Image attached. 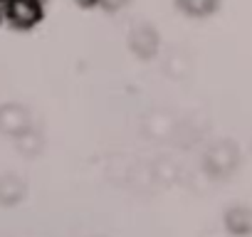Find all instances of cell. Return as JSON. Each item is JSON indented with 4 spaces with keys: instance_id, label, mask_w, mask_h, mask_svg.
I'll list each match as a JSON object with an SVG mask.
<instances>
[{
    "instance_id": "ba28073f",
    "label": "cell",
    "mask_w": 252,
    "mask_h": 237,
    "mask_svg": "<svg viewBox=\"0 0 252 237\" xmlns=\"http://www.w3.org/2000/svg\"><path fill=\"white\" fill-rule=\"evenodd\" d=\"M178 8L190 18H208L218 8V0H178Z\"/></svg>"
},
{
    "instance_id": "3957f363",
    "label": "cell",
    "mask_w": 252,
    "mask_h": 237,
    "mask_svg": "<svg viewBox=\"0 0 252 237\" xmlns=\"http://www.w3.org/2000/svg\"><path fill=\"white\" fill-rule=\"evenodd\" d=\"M129 47L141 59H154L158 55V35L151 25H136L129 35Z\"/></svg>"
},
{
    "instance_id": "8992f818",
    "label": "cell",
    "mask_w": 252,
    "mask_h": 237,
    "mask_svg": "<svg viewBox=\"0 0 252 237\" xmlns=\"http://www.w3.org/2000/svg\"><path fill=\"white\" fill-rule=\"evenodd\" d=\"M25 193H28V185H25V180L20 176L8 173V176L0 178V203H3V205L20 203L25 198Z\"/></svg>"
},
{
    "instance_id": "7a4b0ae2",
    "label": "cell",
    "mask_w": 252,
    "mask_h": 237,
    "mask_svg": "<svg viewBox=\"0 0 252 237\" xmlns=\"http://www.w3.org/2000/svg\"><path fill=\"white\" fill-rule=\"evenodd\" d=\"M28 129H32V118H30V111L25 106H20V104L0 106V134L18 139Z\"/></svg>"
},
{
    "instance_id": "5b68a950",
    "label": "cell",
    "mask_w": 252,
    "mask_h": 237,
    "mask_svg": "<svg viewBox=\"0 0 252 237\" xmlns=\"http://www.w3.org/2000/svg\"><path fill=\"white\" fill-rule=\"evenodd\" d=\"M5 18H10L15 25H32L40 18V3L37 0H10Z\"/></svg>"
},
{
    "instance_id": "277c9868",
    "label": "cell",
    "mask_w": 252,
    "mask_h": 237,
    "mask_svg": "<svg viewBox=\"0 0 252 237\" xmlns=\"http://www.w3.org/2000/svg\"><path fill=\"white\" fill-rule=\"evenodd\" d=\"M225 230H227V235H235V237L252 235V210L245 205L230 207L225 215Z\"/></svg>"
},
{
    "instance_id": "52a82bcc",
    "label": "cell",
    "mask_w": 252,
    "mask_h": 237,
    "mask_svg": "<svg viewBox=\"0 0 252 237\" xmlns=\"http://www.w3.org/2000/svg\"><path fill=\"white\" fill-rule=\"evenodd\" d=\"M15 146H18V151L23 153V156H37L40 151H42V146H45V141H42V136L37 134V129L32 126V129H28L25 134H20L18 139H15Z\"/></svg>"
},
{
    "instance_id": "6da1fadb",
    "label": "cell",
    "mask_w": 252,
    "mask_h": 237,
    "mask_svg": "<svg viewBox=\"0 0 252 237\" xmlns=\"http://www.w3.org/2000/svg\"><path fill=\"white\" fill-rule=\"evenodd\" d=\"M203 173L213 180H222V178H230L237 166H240V148L237 144L227 141V139H220V141H213L205 146L203 151Z\"/></svg>"
}]
</instances>
